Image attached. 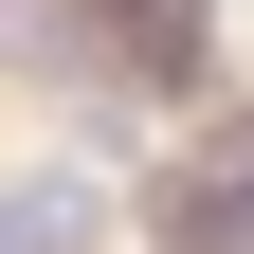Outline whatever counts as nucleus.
I'll return each instance as SVG.
<instances>
[{
    "label": "nucleus",
    "instance_id": "1",
    "mask_svg": "<svg viewBox=\"0 0 254 254\" xmlns=\"http://www.w3.org/2000/svg\"><path fill=\"white\" fill-rule=\"evenodd\" d=\"M164 236H182V254H254V109L218 127L200 164H182V200H164Z\"/></svg>",
    "mask_w": 254,
    "mask_h": 254
},
{
    "label": "nucleus",
    "instance_id": "3",
    "mask_svg": "<svg viewBox=\"0 0 254 254\" xmlns=\"http://www.w3.org/2000/svg\"><path fill=\"white\" fill-rule=\"evenodd\" d=\"M109 55H127V73H182V55H200V0H127Z\"/></svg>",
    "mask_w": 254,
    "mask_h": 254
},
{
    "label": "nucleus",
    "instance_id": "2",
    "mask_svg": "<svg viewBox=\"0 0 254 254\" xmlns=\"http://www.w3.org/2000/svg\"><path fill=\"white\" fill-rule=\"evenodd\" d=\"M91 236H109V182H91V164L0 182V254H91Z\"/></svg>",
    "mask_w": 254,
    "mask_h": 254
}]
</instances>
